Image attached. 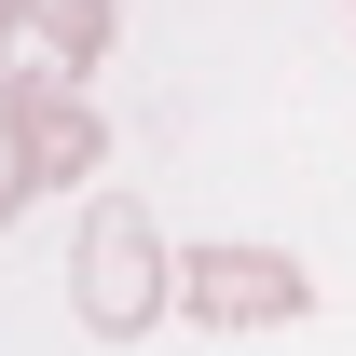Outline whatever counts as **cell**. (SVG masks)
I'll return each instance as SVG.
<instances>
[{
	"label": "cell",
	"instance_id": "6da1fadb",
	"mask_svg": "<svg viewBox=\"0 0 356 356\" xmlns=\"http://www.w3.org/2000/svg\"><path fill=\"white\" fill-rule=\"evenodd\" d=\"M69 315L96 343H137V329L178 315V261H165V233H151L137 192H96L83 206V233H69Z\"/></svg>",
	"mask_w": 356,
	"mask_h": 356
},
{
	"label": "cell",
	"instance_id": "7a4b0ae2",
	"mask_svg": "<svg viewBox=\"0 0 356 356\" xmlns=\"http://www.w3.org/2000/svg\"><path fill=\"white\" fill-rule=\"evenodd\" d=\"M178 315L192 329H302L315 274L288 247H178Z\"/></svg>",
	"mask_w": 356,
	"mask_h": 356
},
{
	"label": "cell",
	"instance_id": "3957f363",
	"mask_svg": "<svg viewBox=\"0 0 356 356\" xmlns=\"http://www.w3.org/2000/svg\"><path fill=\"white\" fill-rule=\"evenodd\" d=\"M110 55V0H0V69L14 83H83Z\"/></svg>",
	"mask_w": 356,
	"mask_h": 356
},
{
	"label": "cell",
	"instance_id": "277c9868",
	"mask_svg": "<svg viewBox=\"0 0 356 356\" xmlns=\"http://www.w3.org/2000/svg\"><path fill=\"white\" fill-rule=\"evenodd\" d=\"M28 151H42V192H69V178L110 165V124H96L83 83H28Z\"/></svg>",
	"mask_w": 356,
	"mask_h": 356
},
{
	"label": "cell",
	"instance_id": "5b68a950",
	"mask_svg": "<svg viewBox=\"0 0 356 356\" xmlns=\"http://www.w3.org/2000/svg\"><path fill=\"white\" fill-rule=\"evenodd\" d=\"M42 206V151H28V83L0 69V233Z\"/></svg>",
	"mask_w": 356,
	"mask_h": 356
},
{
	"label": "cell",
	"instance_id": "8992f818",
	"mask_svg": "<svg viewBox=\"0 0 356 356\" xmlns=\"http://www.w3.org/2000/svg\"><path fill=\"white\" fill-rule=\"evenodd\" d=\"M343 14H356V0H343Z\"/></svg>",
	"mask_w": 356,
	"mask_h": 356
}]
</instances>
